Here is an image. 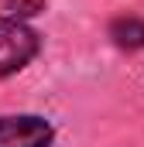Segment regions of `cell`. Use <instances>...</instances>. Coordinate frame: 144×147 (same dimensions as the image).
I'll list each match as a JSON object with an SVG mask.
<instances>
[{"instance_id":"obj_1","label":"cell","mask_w":144,"mask_h":147,"mask_svg":"<svg viewBox=\"0 0 144 147\" xmlns=\"http://www.w3.org/2000/svg\"><path fill=\"white\" fill-rule=\"evenodd\" d=\"M41 51V34L28 21L0 14V82L28 69Z\"/></svg>"},{"instance_id":"obj_2","label":"cell","mask_w":144,"mask_h":147,"mask_svg":"<svg viewBox=\"0 0 144 147\" xmlns=\"http://www.w3.org/2000/svg\"><path fill=\"white\" fill-rule=\"evenodd\" d=\"M55 127L38 113H3L0 116V147H52Z\"/></svg>"},{"instance_id":"obj_3","label":"cell","mask_w":144,"mask_h":147,"mask_svg":"<svg viewBox=\"0 0 144 147\" xmlns=\"http://www.w3.org/2000/svg\"><path fill=\"white\" fill-rule=\"evenodd\" d=\"M107 34L120 51H141L144 48V17H137V14H117L110 21Z\"/></svg>"},{"instance_id":"obj_4","label":"cell","mask_w":144,"mask_h":147,"mask_svg":"<svg viewBox=\"0 0 144 147\" xmlns=\"http://www.w3.org/2000/svg\"><path fill=\"white\" fill-rule=\"evenodd\" d=\"M7 10H10V17H35L45 10V0H7Z\"/></svg>"}]
</instances>
